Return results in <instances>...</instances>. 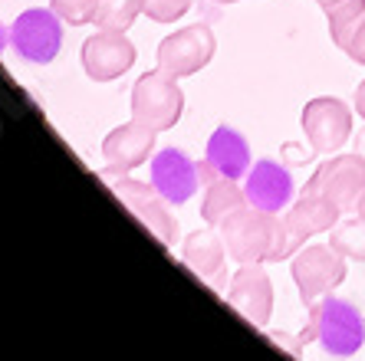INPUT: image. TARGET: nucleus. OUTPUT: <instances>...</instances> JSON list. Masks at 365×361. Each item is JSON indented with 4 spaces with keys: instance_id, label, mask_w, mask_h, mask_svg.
<instances>
[{
    "instance_id": "obj_17",
    "label": "nucleus",
    "mask_w": 365,
    "mask_h": 361,
    "mask_svg": "<svg viewBox=\"0 0 365 361\" xmlns=\"http://www.w3.org/2000/svg\"><path fill=\"white\" fill-rule=\"evenodd\" d=\"M224 240L221 234H214V230H197L185 240V250H181V260L191 273H197L201 279L214 283V276H224Z\"/></svg>"
},
{
    "instance_id": "obj_16",
    "label": "nucleus",
    "mask_w": 365,
    "mask_h": 361,
    "mask_svg": "<svg viewBox=\"0 0 365 361\" xmlns=\"http://www.w3.org/2000/svg\"><path fill=\"white\" fill-rule=\"evenodd\" d=\"M201 177H197V164L187 158L185 152L175 148H162L152 158V187L162 194L168 204H185L187 197H195Z\"/></svg>"
},
{
    "instance_id": "obj_25",
    "label": "nucleus",
    "mask_w": 365,
    "mask_h": 361,
    "mask_svg": "<svg viewBox=\"0 0 365 361\" xmlns=\"http://www.w3.org/2000/svg\"><path fill=\"white\" fill-rule=\"evenodd\" d=\"M270 342L273 345H283L293 361H299V355H303V342H299V335L297 338H289V335H270Z\"/></svg>"
},
{
    "instance_id": "obj_20",
    "label": "nucleus",
    "mask_w": 365,
    "mask_h": 361,
    "mask_svg": "<svg viewBox=\"0 0 365 361\" xmlns=\"http://www.w3.org/2000/svg\"><path fill=\"white\" fill-rule=\"evenodd\" d=\"M138 14H142V0H96L93 23L96 30H122L125 33Z\"/></svg>"
},
{
    "instance_id": "obj_7",
    "label": "nucleus",
    "mask_w": 365,
    "mask_h": 361,
    "mask_svg": "<svg viewBox=\"0 0 365 361\" xmlns=\"http://www.w3.org/2000/svg\"><path fill=\"white\" fill-rule=\"evenodd\" d=\"M10 46L17 50L20 59L26 63H53L63 46V20L56 10H26L10 26Z\"/></svg>"
},
{
    "instance_id": "obj_11",
    "label": "nucleus",
    "mask_w": 365,
    "mask_h": 361,
    "mask_svg": "<svg viewBox=\"0 0 365 361\" xmlns=\"http://www.w3.org/2000/svg\"><path fill=\"white\" fill-rule=\"evenodd\" d=\"M303 132L313 152H339L352 135V112L339 99H313L303 109Z\"/></svg>"
},
{
    "instance_id": "obj_21",
    "label": "nucleus",
    "mask_w": 365,
    "mask_h": 361,
    "mask_svg": "<svg viewBox=\"0 0 365 361\" xmlns=\"http://www.w3.org/2000/svg\"><path fill=\"white\" fill-rule=\"evenodd\" d=\"M329 246L349 260H365V220H339L332 227Z\"/></svg>"
},
{
    "instance_id": "obj_31",
    "label": "nucleus",
    "mask_w": 365,
    "mask_h": 361,
    "mask_svg": "<svg viewBox=\"0 0 365 361\" xmlns=\"http://www.w3.org/2000/svg\"><path fill=\"white\" fill-rule=\"evenodd\" d=\"M217 4H227V0H217Z\"/></svg>"
},
{
    "instance_id": "obj_22",
    "label": "nucleus",
    "mask_w": 365,
    "mask_h": 361,
    "mask_svg": "<svg viewBox=\"0 0 365 361\" xmlns=\"http://www.w3.org/2000/svg\"><path fill=\"white\" fill-rule=\"evenodd\" d=\"M195 0H142V14L155 20V23H175L178 17H185Z\"/></svg>"
},
{
    "instance_id": "obj_26",
    "label": "nucleus",
    "mask_w": 365,
    "mask_h": 361,
    "mask_svg": "<svg viewBox=\"0 0 365 361\" xmlns=\"http://www.w3.org/2000/svg\"><path fill=\"white\" fill-rule=\"evenodd\" d=\"M356 112H359V118H365V79L356 89Z\"/></svg>"
},
{
    "instance_id": "obj_30",
    "label": "nucleus",
    "mask_w": 365,
    "mask_h": 361,
    "mask_svg": "<svg viewBox=\"0 0 365 361\" xmlns=\"http://www.w3.org/2000/svg\"><path fill=\"white\" fill-rule=\"evenodd\" d=\"M0 50H4V30H0Z\"/></svg>"
},
{
    "instance_id": "obj_13",
    "label": "nucleus",
    "mask_w": 365,
    "mask_h": 361,
    "mask_svg": "<svg viewBox=\"0 0 365 361\" xmlns=\"http://www.w3.org/2000/svg\"><path fill=\"white\" fill-rule=\"evenodd\" d=\"M227 303L244 315L247 322H254L257 328H264L270 322L273 312V286L270 276H267L260 263H247L234 273L227 286Z\"/></svg>"
},
{
    "instance_id": "obj_32",
    "label": "nucleus",
    "mask_w": 365,
    "mask_h": 361,
    "mask_svg": "<svg viewBox=\"0 0 365 361\" xmlns=\"http://www.w3.org/2000/svg\"><path fill=\"white\" fill-rule=\"evenodd\" d=\"M227 4H234V0H227Z\"/></svg>"
},
{
    "instance_id": "obj_10",
    "label": "nucleus",
    "mask_w": 365,
    "mask_h": 361,
    "mask_svg": "<svg viewBox=\"0 0 365 361\" xmlns=\"http://www.w3.org/2000/svg\"><path fill=\"white\" fill-rule=\"evenodd\" d=\"M83 66L89 79L112 83L135 66V46L132 40H125L122 30H96L83 43Z\"/></svg>"
},
{
    "instance_id": "obj_4",
    "label": "nucleus",
    "mask_w": 365,
    "mask_h": 361,
    "mask_svg": "<svg viewBox=\"0 0 365 361\" xmlns=\"http://www.w3.org/2000/svg\"><path fill=\"white\" fill-rule=\"evenodd\" d=\"M181 109H185V95L171 73L155 69L145 73L132 89V118L148 125L152 132H168L178 125Z\"/></svg>"
},
{
    "instance_id": "obj_12",
    "label": "nucleus",
    "mask_w": 365,
    "mask_h": 361,
    "mask_svg": "<svg viewBox=\"0 0 365 361\" xmlns=\"http://www.w3.org/2000/svg\"><path fill=\"white\" fill-rule=\"evenodd\" d=\"M112 194L119 197L122 204H125L132 214L138 217V224H142L148 234L158 240V244L171 246L175 244V234H178V227H175V220H171V214L165 210V197L155 187L142 184V181H128V177H122V181H115L112 184Z\"/></svg>"
},
{
    "instance_id": "obj_27",
    "label": "nucleus",
    "mask_w": 365,
    "mask_h": 361,
    "mask_svg": "<svg viewBox=\"0 0 365 361\" xmlns=\"http://www.w3.org/2000/svg\"><path fill=\"white\" fill-rule=\"evenodd\" d=\"M356 152L365 158V128H362V132H359V138H356Z\"/></svg>"
},
{
    "instance_id": "obj_29",
    "label": "nucleus",
    "mask_w": 365,
    "mask_h": 361,
    "mask_svg": "<svg viewBox=\"0 0 365 361\" xmlns=\"http://www.w3.org/2000/svg\"><path fill=\"white\" fill-rule=\"evenodd\" d=\"M356 214H359V217L365 220V197H362V204H359V210H356Z\"/></svg>"
},
{
    "instance_id": "obj_9",
    "label": "nucleus",
    "mask_w": 365,
    "mask_h": 361,
    "mask_svg": "<svg viewBox=\"0 0 365 361\" xmlns=\"http://www.w3.org/2000/svg\"><path fill=\"white\" fill-rule=\"evenodd\" d=\"M250 171V148L247 138L237 128L221 125L207 138V155L197 164V177L201 184H214V181H237Z\"/></svg>"
},
{
    "instance_id": "obj_3",
    "label": "nucleus",
    "mask_w": 365,
    "mask_h": 361,
    "mask_svg": "<svg viewBox=\"0 0 365 361\" xmlns=\"http://www.w3.org/2000/svg\"><path fill=\"white\" fill-rule=\"evenodd\" d=\"M217 234L224 240L227 256L237 260L240 266L264 263L273 250V240H277V214H267V210H257L250 204H244L217 227Z\"/></svg>"
},
{
    "instance_id": "obj_28",
    "label": "nucleus",
    "mask_w": 365,
    "mask_h": 361,
    "mask_svg": "<svg viewBox=\"0 0 365 361\" xmlns=\"http://www.w3.org/2000/svg\"><path fill=\"white\" fill-rule=\"evenodd\" d=\"M316 4H319V7L326 10V7H332V4H339V0H316Z\"/></svg>"
},
{
    "instance_id": "obj_18",
    "label": "nucleus",
    "mask_w": 365,
    "mask_h": 361,
    "mask_svg": "<svg viewBox=\"0 0 365 361\" xmlns=\"http://www.w3.org/2000/svg\"><path fill=\"white\" fill-rule=\"evenodd\" d=\"M244 204H247V194L234 181H214V184H207V194H204V201H201V217L211 227H221L224 220L234 210L244 207Z\"/></svg>"
},
{
    "instance_id": "obj_24",
    "label": "nucleus",
    "mask_w": 365,
    "mask_h": 361,
    "mask_svg": "<svg viewBox=\"0 0 365 361\" xmlns=\"http://www.w3.org/2000/svg\"><path fill=\"white\" fill-rule=\"evenodd\" d=\"M349 56L356 59L359 66H365V20H362V26L356 30V36H352V43H349Z\"/></svg>"
},
{
    "instance_id": "obj_2",
    "label": "nucleus",
    "mask_w": 365,
    "mask_h": 361,
    "mask_svg": "<svg viewBox=\"0 0 365 361\" xmlns=\"http://www.w3.org/2000/svg\"><path fill=\"white\" fill-rule=\"evenodd\" d=\"M339 207L332 201H326L323 194H316L313 187H303L297 201L289 204V210L277 220V240H273V250L267 260L280 263L287 256H293L297 250H303V244L309 236L323 234V230H332L339 224Z\"/></svg>"
},
{
    "instance_id": "obj_15",
    "label": "nucleus",
    "mask_w": 365,
    "mask_h": 361,
    "mask_svg": "<svg viewBox=\"0 0 365 361\" xmlns=\"http://www.w3.org/2000/svg\"><path fill=\"white\" fill-rule=\"evenodd\" d=\"M244 194L250 207L267 210V214H280L283 207H289L297 187H293V177H289V171L283 168L280 161L264 158L247 171Z\"/></svg>"
},
{
    "instance_id": "obj_6",
    "label": "nucleus",
    "mask_w": 365,
    "mask_h": 361,
    "mask_svg": "<svg viewBox=\"0 0 365 361\" xmlns=\"http://www.w3.org/2000/svg\"><path fill=\"white\" fill-rule=\"evenodd\" d=\"M293 279H297L303 305H316L323 295H332L336 286L346 279V256L332 246H306L293 256Z\"/></svg>"
},
{
    "instance_id": "obj_8",
    "label": "nucleus",
    "mask_w": 365,
    "mask_h": 361,
    "mask_svg": "<svg viewBox=\"0 0 365 361\" xmlns=\"http://www.w3.org/2000/svg\"><path fill=\"white\" fill-rule=\"evenodd\" d=\"M214 56V33L207 23L185 26L178 33H171L158 46V69L171 73V76H191L197 69H204Z\"/></svg>"
},
{
    "instance_id": "obj_14",
    "label": "nucleus",
    "mask_w": 365,
    "mask_h": 361,
    "mask_svg": "<svg viewBox=\"0 0 365 361\" xmlns=\"http://www.w3.org/2000/svg\"><path fill=\"white\" fill-rule=\"evenodd\" d=\"M155 135L148 125H142V122H125V125L112 128L109 135H106V142H102V158H106V171L102 174H125V171L138 168L142 161H148V155H152L155 148Z\"/></svg>"
},
{
    "instance_id": "obj_19",
    "label": "nucleus",
    "mask_w": 365,
    "mask_h": 361,
    "mask_svg": "<svg viewBox=\"0 0 365 361\" xmlns=\"http://www.w3.org/2000/svg\"><path fill=\"white\" fill-rule=\"evenodd\" d=\"M326 20H329V36L339 50H349V43L356 36V30L365 20V0H339L326 7Z\"/></svg>"
},
{
    "instance_id": "obj_23",
    "label": "nucleus",
    "mask_w": 365,
    "mask_h": 361,
    "mask_svg": "<svg viewBox=\"0 0 365 361\" xmlns=\"http://www.w3.org/2000/svg\"><path fill=\"white\" fill-rule=\"evenodd\" d=\"M50 7L56 10V17L69 26L93 23V7L96 0H50Z\"/></svg>"
},
{
    "instance_id": "obj_5",
    "label": "nucleus",
    "mask_w": 365,
    "mask_h": 361,
    "mask_svg": "<svg viewBox=\"0 0 365 361\" xmlns=\"http://www.w3.org/2000/svg\"><path fill=\"white\" fill-rule=\"evenodd\" d=\"M316 194L339 207V214H356L365 197V158L362 155H336L332 161H323L306 181Z\"/></svg>"
},
{
    "instance_id": "obj_1",
    "label": "nucleus",
    "mask_w": 365,
    "mask_h": 361,
    "mask_svg": "<svg viewBox=\"0 0 365 361\" xmlns=\"http://www.w3.org/2000/svg\"><path fill=\"white\" fill-rule=\"evenodd\" d=\"M299 342H319L332 358H349L356 355L365 342V319L362 312L346 299L323 295L316 305H309V322L299 332Z\"/></svg>"
}]
</instances>
